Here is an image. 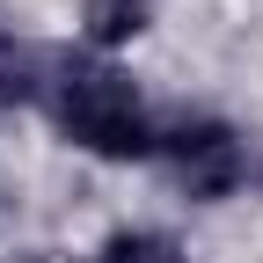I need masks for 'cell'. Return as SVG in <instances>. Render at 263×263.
I'll return each mask as SVG.
<instances>
[{
    "label": "cell",
    "instance_id": "cell-1",
    "mask_svg": "<svg viewBox=\"0 0 263 263\" xmlns=\"http://www.w3.org/2000/svg\"><path fill=\"white\" fill-rule=\"evenodd\" d=\"M51 117L73 146L103 154V161H139L154 154V132H146V110H139V88L132 73L103 59H73L59 51V73H51Z\"/></svg>",
    "mask_w": 263,
    "mask_h": 263
},
{
    "label": "cell",
    "instance_id": "cell-2",
    "mask_svg": "<svg viewBox=\"0 0 263 263\" xmlns=\"http://www.w3.org/2000/svg\"><path fill=\"white\" fill-rule=\"evenodd\" d=\"M161 154H168L176 190L190 197V205H219V197H234V190L249 183V146H241L234 124L197 117V124L168 132V139H161Z\"/></svg>",
    "mask_w": 263,
    "mask_h": 263
},
{
    "label": "cell",
    "instance_id": "cell-3",
    "mask_svg": "<svg viewBox=\"0 0 263 263\" xmlns=\"http://www.w3.org/2000/svg\"><path fill=\"white\" fill-rule=\"evenodd\" d=\"M51 73H59V51L22 44V37H0V110L44 103V95H51Z\"/></svg>",
    "mask_w": 263,
    "mask_h": 263
},
{
    "label": "cell",
    "instance_id": "cell-4",
    "mask_svg": "<svg viewBox=\"0 0 263 263\" xmlns=\"http://www.w3.org/2000/svg\"><path fill=\"white\" fill-rule=\"evenodd\" d=\"M146 22H154V0H81V29H88V44H103V51L132 44Z\"/></svg>",
    "mask_w": 263,
    "mask_h": 263
},
{
    "label": "cell",
    "instance_id": "cell-5",
    "mask_svg": "<svg viewBox=\"0 0 263 263\" xmlns=\"http://www.w3.org/2000/svg\"><path fill=\"white\" fill-rule=\"evenodd\" d=\"M95 263H183V249H176L168 234H154V227H124V234L103 241Z\"/></svg>",
    "mask_w": 263,
    "mask_h": 263
}]
</instances>
